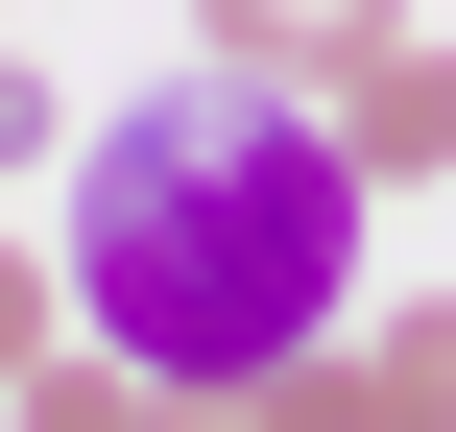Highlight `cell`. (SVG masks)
<instances>
[{
	"label": "cell",
	"instance_id": "cell-1",
	"mask_svg": "<svg viewBox=\"0 0 456 432\" xmlns=\"http://www.w3.org/2000/svg\"><path fill=\"white\" fill-rule=\"evenodd\" d=\"M361 144L313 72H240L192 48L168 96H120L72 144V337H120L168 409H240L265 361H313L361 313Z\"/></svg>",
	"mask_w": 456,
	"mask_h": 432
},
{
	"label": "cell",
	"instance_id": "cell-2",
	"mask_svg": "<svg viewBox=\"0 0 456 432\" xmlns=\"http://www.w3.org/2000/svg\"><path fill=\"white\" fill-rule=\"evenodd\" d=\"M337 144H361V192H433V168H456V48H433V24H385V48L337 72Z\"/></svg>",
	"mask_w": 456,
	"mask_h": 432
},
{
	"label": "cell",
	"instance_id": "cell-3",
	"mask_svg": "<svg viewBox=\"0 0 456 432\" xmlns=\"http://www.w3.org/2000/svg\"><path fill=\"white\" fill-rule=\"evenodd\" d=\"M0 432H168V385H144L120 337H24V385H0Z\"/></svg>",
	"mask_w": 456,
	"mask_h": 432
},
{
	"label": "cell",
	"instance_id": "cell-4",
	"mask_svg": "<svg viewBox=\"0 0 456 432\" xmlns=\"http://www.w3.org/2000/svg\"><path fill=\"white\" fill-rule=\"evenodd\" d=\"M192 24H216L240 72H313V96H337V72H361V48L409 24V0H192Z\"/></svg>",
	"mask_w": 456,
	"mask_h": 432
},
{
	"label": "cell",
	"instance_id": "cell-5",
	"mask_svg": "<svg viewBox=\"0 0 456 432\" xmlns=\"http://www.w3.org/2000/svg\"><path fill=\"white\" fill-rule=\"evenodd\" d=\"M361 361H385V385H409V409L456 432V289H409V313H385V337H361Z\"/></svg>",
	"mask_w": 456,
	"mask_h": 432
},
{
	"label": "cell",
	"instance_id": "cell-6",
	"mask_svg": "<svg viewBox=\"0 0 456 432\" xmlns=\"http://www.w3.org/2000/svg\"><path fill=\"white\" fill-rule=\"evenodd\" d=\"M24 337H48V265H24V216H0V385H24Z\"/></svg>",
	"mask_w": 456,
	"mask_h": 432
},
{
	"label": "cell",
	"instance_id": "cell-7",
	"mask_svg": "<svg viewBox=\"0 0 456 432\" xmlns=\"http://www.w3.org/2000/svg\"><path fill=\"white\" fill-rule=\"evenodd\" d=\"M0 168H48V72H0Z\"/></svg>",
	"mask_w": 456,
	"mask_h": 432
}]
</instances>
